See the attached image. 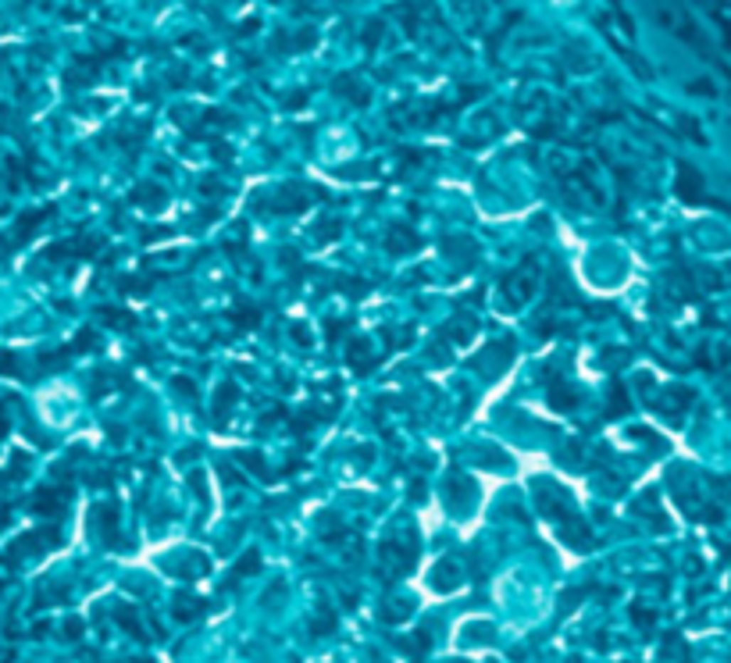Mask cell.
<instances>
[{
	"label": "cell",
	"mask_w": 731,
	"mask_h": 663,
	"mask_svg": "<svg viewBox=\"0 0 731 663\" xmlns=\"http://www.w3.org/2000/svg\"><path fill=\"white\" fill-rule=\"evenodd\" d=\"M336 93L350 97L357 107H368V100H371V93L357 86V75H339V79H336Z\"/></svg>",
	"instance_id": "277c9868"
},
{
	"label": "cell",
	"mask_w": 731,
	"mask_h": 663,
	"mask_svg": "<svg viewBox=\"0 0 731 663\" xmlns=\"http://www.w3.org/2000/svg\"><path fill=\"white\" fill-rule=\"evenodd\" d=\"M382 36H385V22H382V18H375V22H368V29H364L361 43H364L368 51H375V47L382 43Z\"/></svg>",
	"instance_id": "ba28073f"
},
{
	"label": "cell",
	"mask_w": 731,
	"mask_h": 663,
	"mask_svg": "<svg viewBox=\"0 0 731 663\" xmlns=\"http://www.w3.org/2000/svg\"><path fill=\"white\" fill-rule=\"evenodd\" d=\"M343 232V221H336V218H325V221H318V228H314V239L318 243H332L336 235Z\"/></svg>",
	"instance_id": "9c48e42d"
},
{
	"label": "cell",
	"mask_w": 731,
	"mask_h": 663,
	"mask_svg": "<svg viewBox=\"0 0 731 663\" xmlns=\"http://www.w3.org/2000/svg\"><path fill=\"white\" fill-rule=\"evenodd\" d=\"M104 321H107V324H118V328H132V324H136V317H132V314H122V310H107Z\"/></svg>",
	"instance_id": "9a60e30c"
},
{
	"label": "cell",
	"mask_w": 731,
	"mask_h": 663,
	"mask_svg": "<svg viewBox=\"0 0 731 663\" xmlns=\"http://www.w3.org/2000/svg\"><path fill=\"white\" fill-rule=\"evenodd\" d=\"M242 460H247V464H250V467H254L257 474H268V467H265V460H261V457H250V453H242Z\"/></svg>",
	"instance_id": "ac0fdd59"
},
{
	"label": "cell",
	"mask_w": 731,
	"mask_h": 663,
	"mask_svg": "<svg viewBox=\"0 0 731 663\" xmlns=\"http://www.w3.org/2000/svg\"><path fill=\"white\" fill-rule=\"evenodd\" d=\"M304 104H307V93H293V97H286V107H293V111L304 107Z\"/></svg>",
	"instance_id": "d6986e66"
},
{
	"label": "cell",
	"mask_w": 731,
	"mask_h": 663,
	"mask_svg": "<svg viewBox=\"0 0 731 663\" xmlns=\"http://www.w3.org/2000/svg\"><path fill=\"white\" fill-rule=\"evenodd\" d=\"M232 403H235V386H232V382H225V386L218 389V403H214V421H218V425L228 418Z\"/></svg>",
	"instance_id": "52a82bcc"
},
{
	"label": "cell",
	"mask_w": 731,
	"mask_h": 663,
	"mask_svg": "<svg viewBox=\"0 0 731 663\" xmlns=\"http://www.w3.org/2000/svg\"><path fill=\"white\" fill-rule=\"evenodd\" d=\"M314 43H318V33H314V29L307 26V29H300V33H297V40H293V51H307V47H314Z\"/></svg>",
	"instance_id": "5bb4252c"
},
{
	"label": "cell",
	"mask_w": 731,
	"mask_h": 663,
	"mask_svg": "<svg viewBox=\"0 0 731 663\" xmlns=\"http://www.w3.org/2000/svg\"><path fill=\"white\" fill-rule=\"evenodd\" d=\"M610 410H607V418H621L624 410H628V400H624V389H621V382H614L610 386Z\"/></svg>",
	"instance_id": "8fae6325"
},
{
	"label": "cell",
	"mask_w": 731,
	"mask_h": 663,
	"mask_svg": "<svg viewBox=\"0 0 731 663\" xmlns=\"http://www.w3.org/2000/svg\"><path fill=\"white\" fill-rule=\"evenodd\" d=\"M325 189L321 186H300V182H286L272 193H265V200H257V207L265 211H279V214H297L304 207H311V200H321Z\"/></svg>",
	"instance_id": "6da1fadb"
},
{
	"label": "cell",
	"mask_w": 731,
	"mask_h": 663,
	"mask_svg": "<svg viewBox=\"0 0 731 663\" xmlns=\"http://www.w3.org/2000/svg\"><path fill=\"white\" fill-rule=\"evenodd\" d=\"M118 289H122V292H132V296H136V292L143 296V292H150V282H146V278H132V275H129V278H122V282H118Z\"/></svg>",
	"instance_id": "4fadbf2b"
},
{
	"label": "cell",
	"mask_w": 731,
	"mask_h": 663,
	"mask_svg": "<svg viewBox=\"0 0 731 663\" xmlns=\"http://www.w3.org/2000/svg\"><path fill=\"white\" fill-rule=\"evenodd\" d=\"M171 386H175V389H182V393H196V386H193L189 378H175Z\"/></svg>",
	"instance_id": "ffe728a7"
},
{
	"label": "cell",
	"mask_w": 731,
	"mask_h": 663,
	"mask_svg": "<svg viewBox=\"0 0 731 663\" xmlns=\"http://www.w3.org/2000/svg\"><path fill=\"white\" fill-rule=\"evenodd\" d=\"M132 203H136V207H143V211H161V207L168 203V193H164L157 182H143V186H136Z\"/></svg>",
	"instance_id": "7a4b0ae2"
},
{
	"label": "cell",
	"mask_w": 731,
	"mask_h": 663,
	"mask_svg": "<svg viewBox=\"0 0 731 663\" xmlns=\"http://www.w3.org/2000/svg\"><path fill=\"white\" fill-rule=\"evenodd\" d=\"M339 289L346 292V296H364V292H371V282H364V278H339Z\"/></svg>",
	"instance_id": "7c38bea8"
},
{
	"label": "cell",
	"mask_w": 731,
	"mask_h": 663,
	"mask_svg": "<svg viewBox=\"0 0 731 663\" xmlns=\"http://www.w3.org/2000/svg\"><path fill=\"white\" fill-rule=\"evenodd\" d=\"M314 421H318V414H297V418H293V432L304 435L307 428H314Z\"/></svg>",
	"instance_id": "e0dca14e"
},
{
	"label": "cell",
	"mask_w": 731,
	"mask_h": 663,
	"mask_svg": "<svg viewBox=\"0 0 731 663\" xmlns=\"http://www.w3.org/2000/svg\"><path fill=\"white\" fill-rule=\"evenodd\" d=\"M385 243H389V250L403 253V250H414V246H417V235H414L407 225H396V228L389 232V239H385Z\"/></svg>",
	"instance_id": "8992f818"
},
{
	"label": "cell",
	"mask_w": 731,
	"mask_h": 663,
	"mask_svg": "<svg viewBox=\"0 0 731 663\" xmlns=\"http://www.w3.org/2000/svg\"><path fill=\"white\" fill-rule=\"evenodd\" d=\"M350 364L357 368V375H368V371H371V357L364 354V343H350Z\"/></svg>",
	"instance_id": "30bf717a"
},
{
	"label": "cell",
	"mask_w": 731,
	"mask_h": 663,
	"mask_svg": "<svg viewBox=\"0 0 731 663\" xmlns=\"http://www.w3.org/2000/svg\"><path fill=\"white\" fill-rule=\"evenodd\" d=\"M371 171H364V164H346V168H336V179H364Z\"/></svg>",
	"instance_id": "2e32d148"
},
{
	"label": "cell",
	"mask_w": 731,
	"mask_h": 663,
	"mask_svg": "<svg viewBox=\"0 0 731 663\" xmlns=\"http://www.w3.org/2000/svg\"><path fill=\"white\" fill-rule=\"evenodd\" d=\"M228 321L235 324V328H242V332H250V328H257L261 324V310L254 307V303H235L232 310H228Z\"/></svg>",
	"instance_id": "3957f363"
},
{
	"label": "cell",
	"mask_w": 731,
	"mask_h": 663,
	"mask_svg": "<svg viewBox=\"0 0 731 663\" xmlns=\"http://www.w3.org/2000/svg\"><path fill=\"white\" fill-rule=\"evenodd\" d=\"M575 403H578V396H575V389H571V386L557 382V386L550 389V407H553V410H560V414H564V410H571Z\"/></svg>",
	"instance_id": "5b68a950"
}]
</instances>
